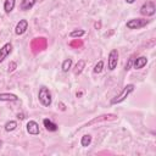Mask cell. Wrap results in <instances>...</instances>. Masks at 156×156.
I'll return each mask as SVG.
<instances>
[{"label": "cell", "mask_w": 156, "mask_h": 156, "mask_svg": "<svg viewBox=\"0 0 156 156\" xmlns=\"http://www.w3.org/2000/svg\"><path fill=\"white\" fill-rule=\"evenodd\" d=\"M134 84H127L123 89H122V91L118 94V95H116L112 100H111V105H116V104H121V102H123L133 91H134Z\"/></svg>", "instance_id": "cell-1"}, {"label": "cell", "mask_w": 156, "mask_h": 156, "mask_svg": "<svg viewBox=\"0 0 156 156\" xmlns=\"http://www.w3.org/2000/svg\"><path fill=\"white\" fill-rule=\"evenodd\" d=\"M38 99H39V102L45 106V107H49L52 102V96H51V93L50 90L46 88V87H41L38 91Z\"/></svg>", "instance_id": "cell-2"}, {"label": "cell", "mask_w": 156, "mask_h": 156, "mask_svg": "<svg viewBox=\"0 0 156 156\" xmlns=\"http://www.w3.org/2000/svg\"><path fill=\"white\" fill-rule=\"evenodd\" d=\"M149 23H150V20H147V18H132V20L127 21L126 27L128 29L135 30V29H141V28L146 27V24H149Z\"/></svg>", "instance_id": "cell-3"}, {"label": "cell", "mask_w": 156, "mask_h": 156, "mask_svg": "<svg viewBox=\"0 0 156 156\" xmlns=\"http://www.w3.org/2000/svg\"><path fill=\"white\" fill-rule=\"evenodd\" d=\"M140 13L144 16V17H151L156 13V6H155V2L154 1H146L141 5L140 7Z\"/></svg>", "instance_id": "cell-4"}, {"label": "cell", "mask_w": 156, "mask_h": 156, "mask_svg": "<svg viewBox=\"0 0 156 156\" xmlns=\"http://www.w3.org/2000/svg\"><path fill=\"white\" fill-rule=\"evenodd\" d=\"M118 57H119V54L117 49H112L108 52V56H107V69L108 71H113L117 67Z\"/></svg>", "instance_id": "cell-5"}, {"label": "cell", "mask_w": 156, "mask_h": 156, "mask_svg": "<svg viewBox=\"0 0 156 156\" xmlns=\"http://www.w3.org/2000/svg\"><path fill=\"white\" fill-rule=\"evenodd\" d=\"M12 44L11 43H5L1 48H0V63L5 61V58H7V56L12 52Z\"/></svg>", "instance_id": "cell-6"}, {"label": "cell", "mask_w": 156, "mask_h": 156, "mask_svg": "<svg viewBox=\"0 0 156 156\" xmlns=\"http://www.w3.org/2000/svg\"><path fill=\"white\" fill-rule=\"evenodd\" d=\"M28 29V21L27 20H20L15 27V34L16 35H23Z\"/></svg>", "instance_id": "cell-7"}, {"label": "cell", "mask_w": 156, "mask_h": 156, "mask_svg": "<svg viewBox=\"0 0 156 156\" xmlns=\"http://www.w3.org/2000/svg\"><path fill=\"white\" fill-rule=\"evenodd\" d=\"M26 129H27V133L30 134V135H38L39 134V124L35 122V121H28L27 124H26Z\"/></svg>", "instance_id": "cell-8"}, {"label": "cell", "mask_w": 156, "mask_h": 156, "mask_svg": "<svg viewBox=\"0 0 156 156\" xmlns=\"http://www.w3.org/2000/svg\"><path fill=\"white\" fill-rule=\"evenodd\" d=\"M147 63V57L146 56H139V57H135L134 58V62H133V68L134 69H141L146 66Z\"/></svg>", "instance_id": "cell-9"}, {"label": "cell", "mask_w": 156, "mask_h": 156, "mask_svg": "<svg viewBox=\"0 0 156 156\" xmlns=\"http://www.w3.org/2000/svg\"><path fill=\"white\" fill-rule=\"evenodd\" d=\"M0 101L4 102H15L18 101V96L12 93H0Z\"/></svg>", "instance_id": "cell-10"}, {"label": "cell", "mask_w": 156, "mask_h": 156, "mask_svg": "<svg viewBox=\"0 0 156 156\" xmlns=\"http://www.w3.org/2000/svg\"><path fill=\"white\" fill-rule=\"evenodd\" d=\"M43 124H44L45 129L49 130V132H56L58 129V126L55 122H52L51 119H49V118H44L43 119Z\"/></svg>", "instance_id": "cell-11"}, {"label": "cell", "mask_w": 156, "mask_h": 156, "mask_svg": "<svg viewBox=\"0 0 156 156\" xmlns=\"http://www.w3.org/2000/svg\"><path fill=\"white\" fill-rule=\"evenodd\" d=\"M16 6V0H5L4 1V11L5 13H11Z\"/></svg>", "instance_id": "cell-12"}, {"label": "cell", "mask_w": 156, "mask_h": 156, "mask_svg": "<svg viewBox=\"0 0 156 156\" xmlns=\"http://www.w3.org/2000/svg\"><path fill=\"white\" fill-rule=\"evenodd\" d=\"M35 2H37V0H21L20 7L22 11H28L35 5Z\"/></svg>", "instance_id": "cell-13"}, {"label": "cell", "mask_w": 156, "mask_h": 156, "mask_svg": "<svg viewBox=\"0 0 156 156\" xmlns=\"http://www.w3.org/2000/svg\"><path fill=\"white\" fill-rule=\"evenodd\" d=\"M84 67H85V61H84V60H79V61L76 63V66H74V74H76V76L80 74V73L83 72Z\"/></svg>", "instance_id": "cell-14"}, {"label": "cell", "mask_w": 156, "mask_h": 156, "mask_svg": "<svg viewBox=\"0 0 156 156\" xmlns=\"http://www.w3.org/2000/svg\"><path fill=\"white\" fill-rule=\"evenodd\" d=\"M91 140H93V138H91L90 134H84V135L80 138V145H82L83 147H87V146H89V145L91 144Z\"/></svg>", "instance_id": "cell-15"}, {"label": "cell", "mask_w": 156, "mask_h": 156, "mask_svg": "<svg viewBox=\"0 0 156 156\" xmlns=\"http://www.w3.org/2000/svg\"><path fill=\"white\" fill-rule=\"evenodd\" d=\"M71 67H72V58H66V60H63V62H62V65H61L62 72L67 73V72L71 69Z\"/></svg>", "instance_id": "cell-16"}, {"label": "cell", "mask_w": 156, "mask_h": 156, "mask_svg": "<svg viewBox=\"0 0 156 156\" xmlns=\"http://www.w3.org/2000/svg\"><path fill=\"white\" fill-rule=\"evenodd\" d=\"M4 128H5V130H6L7 133L13 132V130L17 128V122H16V121H9V122H6V123H5Z\"/></svg>", "instance_id": "cell-17"}, {"label": "cell", "mask_w": 156, "mask_h": 156, "mask_svg": "<svg viewBox=\"0 0 156 156\" xmlns=\"http://www.w3.org/2000/svg\"><path fill=\"white\" fill-rule=\"evenodd\" d=\"M104 61L102 60H100V61H98L96 63H95V66H94V68H93V72L95 73V74H99V73H101L102 72V69H104Z\"/></svg>", "instance_id": "cell-18"}, {"label": "cell", "mask_w": 156, "mask_h": 156, "mask_svg": "<svg viewBox=\"0 0 156 156\" xmlns=\"http://www.w3.org/2000/svg\"><path fill=\"white\" fill-rule=\"evenodd\" d=\"M84 34H85V30L84 29H74V30H72L69 33V37L71 38H80Z\"/></svg>", "instance_id": "cell-19"}, {"label": "cell", "mask_w": 156, "mask_h": 156, "mask_svg": "<svg viewBox=\"0 0 156 156\" xmlns=\"http://www.w3.org/2000/svg\"><path fill=\"white\" fill-rule=\"evenodd\" d=\"M134 58H135V55H132V56L129 57L128 62H127V63H126V66H124V69H126V71H129V69L132 68V66H133V62H134Z\"/></svg>", "instance_id": "cell-20"}, {"label": "cell", "mask_w": 156, "mask_h": 156, "mask_svg": "<svg viewBox=\"0 0 156 156\" xmlns=\"http://www.w3.org/2000/svg\"><path fill=\"white\" fill-rule=\"evenodd\" d=\"M16 68H17V63L15 61H11L10 65H9V72H13Z\"/></svg>", "instance_id": "cell-21"}, {"label": "cell", "mask_w": 156, "mask_h": 156, "mask_svg": "<svg viewBox=\"0 0 156 156\" xmlns=\"http://www.w3.org/2000/svg\"><path fill=\"white\" fill-rule=\"evenodd\" d=\"M135 1H136V0H126V2H127V4H134Z\"/></svg>", "instance_id": "cell-22"}, {"label": "cell", "mask_w": 156, "mask_h": 156, "mask_svg": "<svg viewBox=\"0 0 156 156\" xmlns=\"http://www.w3.org/2000/svg\"><path fill=\"white\" fill-rule=\"evenodd\" d=\"M17 117H18L20 119H24V117H23V115H22V113H21V115L18 113V115H17Z\"/></svg>", "instance_id": "cell-23"}, {"label": "cell", "mask_w": 156, "mask_h": 156, "mask_svg": "<svg viewBox=\"0 0 156 156\" xmlns=\"http://www.w3.org/2000/svg\"><path fill=\"white\" fill-rule=\"evenodd\" d=\"M1 145H2V140L0 139V147H1Z\"/></svg>", "instance_id": "cell-24"}]
</instances>
